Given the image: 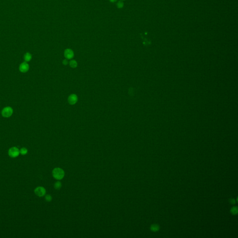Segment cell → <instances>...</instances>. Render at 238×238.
<instances>
[{"mask_svg":"<svg viewBox=\"0 0 238 238\" xmlns=\"http://www.w3.org/2000/svg\"><path fill=\"white\" fill-rule=\"evenodd\" d=\"M52 175L54 178L58 180H60L64 177V171L62 169L59 168H56L53 169L52 171Z\"/></svg>","mask_w":238,"mask_h":238,"instance_id":"obj_1","label":"cell"},{"mask_svg":"<svg viewBox=\"0 0 238 238\" xmlns=\"http://www.w3.org/2000/svg\"><path fill=\"white\" fill-rule=\"evenodd\" d=\"M14 110L10 106H7L4 108L1 111V115L3 117L8 118L10 117L13 114Z\"/></svg>","mask_w":238,"mask_h":238,"instance_id":"obj_2","label":"cell"},{"mask_svg":"<svg viewBox=\"0 0 238 238\" xmlns=\"http://www.w3.org/2000/svg\"><path fill=\"white\" fill-rule=\"evenodd\" d=\"M9 155L11 158H16L20 154V150L17 147H13L8 151Z\"/></svg>","mask_w":238,"mask_h":238,"instance_id":"obj_3","label":"cell"},{"mask_svg":"<svg viewBox=\"0 0 238 238\" xmlns=\"http://www.w3.org/2000/svg\"><path fill=\"white\" fill-rule=\"evenodd\" d=\"M34 192L36 195L41 197L44 196L46 193V191L44 188L42 187H38L35 189Z\"/></svg>","mask_w":238,"mask_h":238,"instance_id":"obj_4","label":"cell"},{"mask_svg":"<svg viewBox=\"0 0 238 238\" xmlns=\"http://www.w3.org/2000/svg\"><path fill=\"white\" fill-rule=\"evenodd\" d=\"M19 71L22 73H26L30 69V65L27 62H23L19 66Z\"/></svg>","mask_w":238,"mask_h":238,"instance_id":"obj_5","label":"cell"},{"mask_svg":"<svg viewBox=\"0 0 238 238\" xmlns=\"http://www.w3.org/2000/svg\"><path fill=\"white\" fill-rule=\"evenodd\" d=\"M74 52L72 50L70 49H67L65 50L64 52V55L66 58L67 59H70L72 58L74 56Z\"/></svg>","mask_w":238,"mask_h":238,"instance_id":"obj_6","label":"cell"},{"mask_svg":"<svg viewBox=\"0 0 238 238\" xmlns=\"http://www.w3.org/2000/svg\"><path fill=\"white\" fill-rule=\"evenodd\" d=\"M68 100L70 104H74L77 101V96L75 94H71L69 96Z\"/></svg>","mask_w":238,"mask_h":238,"instance_id":"obj_7","label":"cell"},{"mask_svg":"<svg viewBox=\"0 0 238 238\" xmlns=\"http://www.w3.org/2000/svg\"><path fill=\"white\" fill-rule=\"evenodd\" d=\"M32 56L30 53L27 52L26 53H25V55H24V59L25 61L27 62H30V61H31V60H32Z\"/></svg>","mask_w":238,"mask_h":238,"instance_id":"obj_8","label":"cell"},{"mask_svg":"<svg viewBox=\"0 0 238 238\" xmlns=\"http://www.w3.org/2000/svg\"><path fill=\"white\" fill-rule=\"evenodd\" d=\"M159 226L156 224H154L151 226V230L153 232H157L159 230Z\"/></svg>","mask_w":238,"mask_h":238,"instance_id":"obj_9","label":"cell"},{"mask_svg":"<svg viewBox=\"0 0 238 238\" xmlns=\"http://www.w3.org/2000/svg\"><path fill=\"white\" fill-rule=\"evenodd\" d=\"M62 187V184L60 181H57L54 184V188L56 190H59Z\"/></svg>","mask_w":238,"mask_h":238,"instance_id":"obj_10","label":"cell"},{"mask_svg":"<svg viewBox=\"0 0 238 238\" xmlns=\"http://www.w3.org/2000/svg\"><path fill=\"white\" fill-rule=\"evenodd\" d=\"M28 150L26 148H22L20 150V154L21 155H24L28 153Z\"/></svg>","mask_w":238,"mask_h":238,"instance_id":"obj_11","label":"cell"},{"mask_svg":"<svg viewBox=\"0 0 238 238\" xmlns=\"http://www.w3.org/2000/svg\"><path fill=\"white\" fill-rule=\"evenodd\" d=\"M45 199L47 202H50L52 199V197L50 194H47L45 196Z\"/></svg>","mask_w":238,"mask_h":238,"instance_id":"obj_12","label":"cell"},{"mask_svg":"<svg viewBox=\"0 0 238 238\" xmlns=\"http://www.w3.org/2000/svg\"><path fill=\"white\" fill-rule=\"evenodd\" d=\"M70 65V66L72 67V68H75L76 66H77V62H76V61H75L74 60H72L71 61H70L69 63Z\"/></svg>","mask_w":238,"mask_h":238,"instance_id":"obj_13","label":"cell"},{"mask_svg":"<svg viewBox=\"0 0 238 238\" xmlns=\"http://www.w3.org/2000/svg\"><path fill=\"white\" fill-rule=\"evenodd\" d=\"M231 213L233 214H236L238 213V208L237 207H233L231 209Z\"/></svg>","mask_w":238,"mask_h":238,"instance_id":"obj_14","label":"cell"},{"mask_svg":"<svg viewBox=\"0 0 238 238\" xmlns=\"http://www.w3.org/2000/svg\"><path fill=\"white\" fill-rule=\"evenodd\" d=\"M124 6V3L122 1H119L117 4V7L118 9H121Z\"/></svg>","mask_w":238,"mask_h":238,"instance_id":"obj_15","label":"cell"},{"mask_svg":"<svg viewBox=\"0 0 238 238\" xmlns=\"http://www.w3.org/2000/svg\"><path fill=\"white\" fill-rule=\"evenodd\" d=\"M68 60H63V63L65 65H67L68 64Z\"/></svg>","mask_w":238,"mask_h":238,"instance_id":"obj_16","label":"cell"},{"mask_svg":"<svg viewBox=\"0 0 238 238\" xmlns=\"http://www.w3.org/2000/svg\"><path fill=\"white\" fill-rule=\"evenodd\" d=\"M230 202H231V203L232 204H234L235 203L234 199H231V200H230Z\"/></svg>","mask_w":238,"mask_h":238,"instance_id":"obj_17","label":"cell"},{"mask_svg":"<svg viewBox=\"0 0 238 238\" xmlns=\"http://www.w3.org/2000/svg\"><path fill=\"white\" fill-rule=\"evenodd\" d=\"M109 0L111 2H116L117 1V0Z\"/></svg>","mask_w":238,"mask_h":238,"instance_id":"obj_18","label":"cell"},{"mask_svg":"<svg viewBox=\"0 0 238 238\" xmlns=\"http://www.w3.org/2000/svg\"></svg>","mask_w":238,"mask_h":238,"instance_id":"obj_19","label":"cell"}]
</instances>
